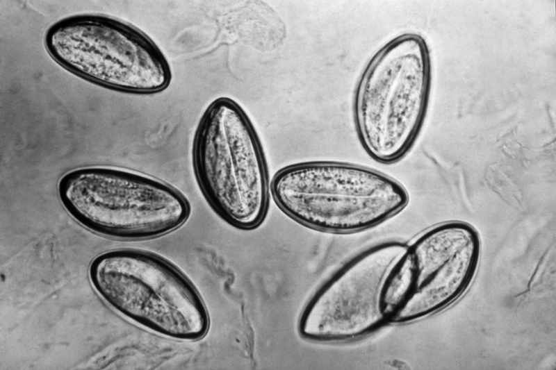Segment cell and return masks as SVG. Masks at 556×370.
I'll use <instances>...</instances> for the list:
<instances>
[{"mask_svg":"<svg viewBox=\"0 0 556 370\" xmlns=\"http://www.w3.org/2000/svg\"><path fill=\"white\" fill-rule=\"evenodd\" d=\"M192 162L198 187L219 217L240 230L261 225L271 196L267 162L252 122L236 101L219 97L206 108Z\"/></svg>","mask_w":556,"mask_h":370,"instance_id":"obj_3","label":"cell"},{"mask_svg":"<svg viewBox=\"0 0 556 370\" xmlns=\"http://www.w3.org/2000/svg\"><path fill=\"white\" fill-rule=\"evenodd\" d=\"M58 194L69 214L96 233L128 240L161 237L180 228L190 213L179 190L144 175L102 167L62 177Z\"/></svg>","mask_w":556,"mask_h":370,"instance_id":"obj_6","label":"cell"},{"mask_svg":"<svg viewBox=\"0 0 556 370\" xmlns=\"http://www.w3.org/2000/svg\"><path fill=\"white\" fill-rule=\"evenodd\" d=\"M481 249L478 232L465 221L441 223L419 235L384 283L379 310L387 323L412 322L457 301L477 273Z\"/></svg>","mask_w":556,"mask_h":370,"instance_id":"obj_7","label":"cell"},{"mask_svg":"<svg viewBox=\"0 0 556 370\" xmlns=\"http://www.w3.org/2000/svg\"><path fill=\"white\" fill-rule=\"evenodd\" d=\"M407 246L399 241L382 242L344 262L306 302L297 321L300 336L313 342H346L388 325L379 310L380 294Z\"/></svg>","mask_w":556,"mask_h":370,"instance_id":"obj_8","label":"cell"},{"mask_svg":"<svg viewBox=\"0 0 556 370\" xmlns=\"http://www.w3.org/2000/svg\"><path fill=\"white\" fill-rule=\"evenodd\" d=\"M51 58L70 72L131 94L165 90L172 72L158 45L135 26L103 14H79L52 24L44 36Z\"/></svg>","mask_w":556,"mask_h":370,"instance_id":"obj_5","label":"cell"},{"mask_svg":"<svg viewBox=\"0 0 556 370\" xmlns=\"http://www.w3.org/2000/svg\"><path fill=\"white\" fill-rule=\"evenodd\" d=\"M270 195L288 217L306 228L348 234L375 227L404 210L402 183L357 164L316 160L286 166L270 180Z\"/></svg>","mask_w":556,"mask_h":370,"instance_id":"obj_2","label":"cell"},{"mask_svg":"<svg viewBox=\"0 0 556 370\" xmlns=\"http://www.w3.org/2000/svg\"><path fill=\"white\" fill-rule=\"evenodd\" d=\"M431 85L430 49L419 34L398 35L368 60L352 110L359 142L373 160L393 164L409 152L427 115Z\"/></svg>","mask_w":556,"mask_h":370,"instance_id":"obj_1","label":"cell"},{"mask_svg":"<svg viewBox=\"0 0 556 370\" xmlns=\"http://www.w3.org/2000/svg\"><path fill=\"white\" fill-rule=\"evenodd\" d=\"M89 280L113 309L161 335L181 341L204 337L209 328L206 305L191 281L164 258L137 249L97 256Z\"/></svg>","mask_w":556,"mask_h":370,"instance_id":"obj_4","label":"cell"}]
</instances>
